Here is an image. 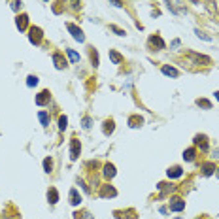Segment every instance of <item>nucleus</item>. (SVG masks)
Returning a JSON list of instances; mask_svg holds the SVG:
<instances>
[{
	"instance_id": "obj_1",
	"label": "nucleus",
	"mask_w": 219,
	"mask_h": 219,
	"mask_svg": "<svg viewBox=\"0 0 219 219\" xmlns=\"http://www.w3.org/2000/svg\"><path fill=\"white\" fill-rule=\"evenodd\" d=\"M42 38H43L42 29H40V27H30V30H29V40H30L32 43H40Z\"/></svg>"
},
{
	"instance_id": "obj_2",
	"label": "nucleus",
	"mask_w": 219,
	"mask_h": 219,
	"mask_svg": "<svg viewBox=\"0 0 219 219\" xmlns=\"http://www.w3.org/2000/svg\"><path fill=\"white\" fill-rule=\"evenodd\" d=\"M80 151H81V145H80V140L72 138V144H70V159L76 161L80 157Z\"/></svg>"
},
{
	"instance_id": "obj_3",
	"label": "nucleus",
	"mask_w": 219,
	"mask_h": 219,
	"mask_svg": "<svg viewBox=\"0 0 219 219\" xmlns=\"http://www.w3.org/2000/svg\"><path fill=\"white\" fill-rule=\"evenodd\" d=\"M66 29L72 32L74 40H78V42H85V36H83V30H81V29H78L76 25H72V23H68V25H66Z\"/></svg>"
},
{
	"instance_id": "obj_4",
	"label": "nucleus",
	"mask_w": 219,
	"mask_h": 219,
	"mask_svg": "<svg viewBox=\"0 0 219 219\" xmlns=\"http://www.w3.org/2000/svg\"><path fill=\"white\" fill-rule=\"evenodd\" d=\"M183 208H185V200H181V198H174L170 202V210L172 212H181Z\"/></svg>"
},
{
	"instance_id": "obj_5",
	"label": "nucleus",
	"mask_w": 219,
	"mask_h": 219,
	"mask_svg": "<svg viewBox=\"0 0 219 219\" xmlns=\"http://www.w3.org/2000/svg\"><path fill=\"white\" fill-rule=\"evenodd\" d=\"M49 102V91H42L38 96H36V104L38 106H43V104H47Z\"/></svg>"
},
{
	"instance_id": "obj_6",
	"label": "nucleus",
	"mask_w": 219,
	"mask_h": 219,
	"mask_svg": "<svg viewBox=\"0 0 219 219\" xmlns=\"http://www.w3.org/2000/svg\"><path fill=\"white\" fill-rule=\"evenodd\" d=\"M161 70H162V74H164V76H170V78H178V76H180V72H178L176 68H172V66H166V64H164Z\"/></svg>"
},
{
	"instance_id": "obj_7",
	"label": "nucleus",
	"mask_w": 219,
	"mask_h": 219,
	"mask_svg": "<svg viewBox=\"0 0 219 219\" xmlns=\"http://www.w3.org/2000/svg\"><path fill=\"white\" fill-rule=\"evenodd\" d=\"M194 144H197L202 151H206V149H208V142H206V136H204V134H198L197 138H194Z\"/></svg>"
},
{
	"instance_id": "obj_8",
	"label": "nucleus",
	"mask_w": 219,
	"mask_h": 219,
	"mask_svg": "<svg viewBox=\"0 0 219 219\" xmlns=\"http://www.w3.org/2000/svg\"><path fill=\"white\" fill-rule=\"evenodd\" d=\"M191 59L197 62V64H200V62L210 64V62H212V61H210V57H206V55H197V53H191Z\"/></svg>"
},
{
	"instance_id": "obj_9",
	"label": "nucleus",
	"mask_w": 219,
	"mask_h": 219,
	"mask_svg": "<svg viewBox=\"0 0 219 219\" xmlns=\"http://www.w3.org/2000/svg\"><path fill=\"white\" fill-rule=\"evenodd\" d=\"M53 62H55V68H59V70L66 66V61L62 59V55H61V53H55V55H53Z\"/></svg>"
},
{
	"instance_id": "obj_10",
	"label": "nucleus",
	"mask_w": 219,
	"mask_h": 219,
	"mask_svg": "<svg viewBox=\"0 0 219 219\" xmlns=\"http://www.w3.org/2000/svg\"><path fill=\"white\" fill-rule=\"evenodd\" d=\"M80 202H81V197L78 194L76 189H72V191H70V204H72V206H78Z\"/></svg>"
},
{
	"instance_id": "obj_11",
	"label": "nucleus",
	"mask_w": 219,
	"mask_h": 219,
	"mask_svg": "<svg viewBox=\"0 0 219 219\" xmlns=\"http://www.w3.org/2000/svg\"><path fill=\"white\" fill-rule=\"evenodd\" d=\"M47 198H49V202H51V204H57V200H59V193H57V189H55V187H51L49 191H47Z\"/></svg>"
},
{
	"instance_id": "obj_12",
	"label": "nucleus",
	"mask_w": 219,
	"mask_h": 219,
	"mask_svg": "<svg viewBox=\"0 0 219 219\" xmlns=\"http://www.w3.org/2000/svg\"><path fill=\"white\" fill-rule=\"evenodd\" d=\"M149 45H157L159 49H164V42H162L161 36H151L149 38Z\"/></svg>"
},
{
	"instance_id": "obj_13",
	"label": "nucleus",
	"mask_w": 219,
	"mask_h": 219,
	"mask_svg": "<svg viewBox=\"0 0 219 219\" xmlns=\"http://www.w3.org/2000/svg\"><path fill=\"white\" fill-rule=\"evenodd\" d=\"M115 194H117V191H115L113 187L104 185V187H102V193H100V197H115Z\"/></svg>"
},
{
	"instance_id": "obj_14",
	"label": "nucleus",
	"mask_w": 219,
	"mask_h": 219,
	"mask_svg": "<svg viewBox=\"0 0 219 219\" xmlns=\"http://www.w3.org/2000/svg\"><path fill=\"white\" fill-rule=\"evenodd\" d=\"M15 23H17L19 30H25V29H27V23H29V17H27V15H19Z\"/></svg>"
},
{
	"instance_id": "obj_15",
	"label": "nucleus",
	"mask_w": 219,
	"mask_h": 219,
	"mask_svg": "<svg viewBox=\"0 0 219 219\" xmlns=\"http://www.w3.org/2000/svg\"><path fill=\"white\" fill-rule=\"evenodd\" d=\"M181 174H183V170L180 166H172V168L168 170V178H180Z\"/></svg>"
},
{
	"instance_id": "obj_16",
	"label": "nucleus",
	"mask_w": 219,
	"mask_h": 219,
	"mask_svg": "<svg viewBox=\"0 0 219 219\" xmlns=\"http://www.w3.org/2000/svg\"><path fill=\"white\" fill-rule=\"evenodd\" d=\"M104 176H106V178H113V176H115V166H113V164H110V162L104 164Z\"/></svg>"
},
{
	"instance_id": "obj_17",
	"label": "nucleus",
	"mask_w": 219,
	"mask_h": 219,
	"mask_svg": "<svg viewBox=\"0 0 219 219\" xmlns=\"http://www.w3.org/2000/svg\"><path fill=\"white\" fill-rule=\"evenodd\" d=\"M110 59L113 61V64H121V62H123V57H121L117 51H113V49H110Z\"/></svg>"
},
{
	"instance_id": "obj_18",
	"label": "nucleus",
	"mask_w": 219,
	"mask_h": 219,
	"mask_svg": "<svg viewBox=\"0 0 219 219\" xmlns=\"http://www.w3.org/2000/svg\"><path fill=\"white\" fill-rule=\"evenodd\" d=\"M142 123H144V119L138 117V115H132V117L129 119V125H130V127H140Z\"/></svg>"
},
{
	"instance_id": "obj_19",
	"label": "nucleus",
	"mask_w": 219,
	"mask_h": 219,
	"mask_svg": "<svg viewBox=\"0 0 219 219\" xmlns=\"http://www.w3.org/2000/svg\"><path fill=\"white\" fill-rule=\"evenodd\" d=\"M38 117H40V121H42V125H43V127L49 125V115H47L45 112H40V113H38Z\"/></svg>"
},
{
	"instance_id": "obj_20",
	"label": "nucleus",
	"mask_w": 219,
	"mask_h": 219,
	"mask_svg": "<svg viewBox=\"0 0 219 219\" xmlns=\"http://www.w3.org/2000/svg\"><path fill=\"white\" fill-rule=\"evenodd\" d=\"M66 53H68V57H70L72 62H80V55H78L74 49H66Z\"/></svg>"
},
{
	"instance_id": "obj_21",
	"label": "nucleus",
	"mask_w": 219,
	"mask_h": 219,
	"mask_svg": "<svg viewBox=\"0 0 219 219\" xmlns=\"http://www.w3.org/2000/svg\"><path fill=\"white\" fill-rule=\"evenodd\" d=\"M194 153H197V151H194V148H189V149L183 153V159H185V161H193V159H194Z\"/></svg>"
},
{
	"instance_id": "obj_22",
	"label": "nucleus",
	"mask_w": 219,
	"mask_h": 219,
	"mask_svg": "<svg viewBox=\"0 0 219 219\" xmlns=\"http://www.w3.org/2000/svg\"><path fill=\"white\" fill-rule=\"evenodd\" d=\"M51 168H53V161H51L49 157H47V159H43V170H45L47 174H49V172H51Z\"/></svg>"
},
{
	"instance_id": "obj_23",
	"label": "nucleus",
	"mask_w": 219,
	"mask_h": 219,
	"mask_svg": "<svg viewBox=\"0 0 219 219\" xmlns=\"http://www.w3.org/2000/svg\"><path fill=\"white\" fill-rule=\"evenodd\" d=\"M202 168H204V174H206V176H210V174L213 172V168H215V164H212V162H206V164H204Z\"/></svg>"
},
{
	"instance_id": "obj_24",
	"label": "nucleus",
	"mask_w": 219,
	"mask_h": 219,
	"mask_svg": "<svg viewBox=\"0 0 219 219\" xmlns=\"http://www.w3.org/2000/svg\"><path fill=\"white\" fill-rule=\"evenodd\" d=\"M106 127H104V134H110V132H113V121L110 119V121H106L104 123Z\"/></svg>"
},
{
	"instance_id": "obj_25",
	"label": "nucleus",
	"mask_w": 219,
	"mask_h": 219,
	"mask_svg": "<svg viewBox=\"0 0 219 219\" xmlns=\"http://www.w3.org/2000/svg\"><path fill=\"white\" fill-rule=\"evenodd\" d=\"M66 125H68L66 115H61V119H59V129H61V130H64V129H66Z\"/></svg>"
},
{
	"instance_id": "obj_26",
	"label": "nucleus",
	"mask_w": 219,
	"mask_h": 219,
	"mask_svg": "<svg viewBox=\"0 0 219 219\" xmlns=\"http://www.w3.org/2000/svg\"><path fill=\"white\" fill-rule=\"evenodd\" d=\"M197 104H198V106H202V108H206V110H210V108H212V102H208V100H204V98H198V100H197Z\"/></svg>"
},
{
	"instance_id": "obj_27",
	"label": "nucleus",
	"mask_w": 219,
	"mask_h": 219,
	"mask_svg": "<svg viewBox=\"0 0 219 219\" xmlns=\"http://www.w3.org/2000/svg\"><path fill=\"white\" fill-rule=\"evenodd\" d=\"M91 61H93L94 66H98V53H96L94 49H91Z\"/></svg>"
},
{
	"instance_id": "obj_28",
	"label": "nucleus",
	"mask_w": 219,
	"mask_h": 219,
	"mask_svg": "<svg viewBox=\"0 0 219 219\" xmlns=\"http://www.w3.org/2000/svg\"><path fill=\"white\" fill-rule=\"evenodd\" d=\"M36 83H38V78H36V76H29V78H27V85H29V87H34Z\"/></svg>"
},
{
	"instance_id": "obj_29",
	"label": "nucleus",
	"mask_w": 219,
	"mask_h": 219,
	"mask_svg": "<svg viewBox=\"0 0 219 219\" xmlns=\"http://www.w3.org/2000/svg\"><path fill=\"white\" fill-rule=\"evenodd\" d=\"M74 215H76V219H93V215H91V213H87V212H83V213H80V212H78V213H74Z\"/></svg>"
},
{
	"instance_id": "obj_30",
	"label": "nucleus",
	"mask_w": 219,
	"mask_h": 219,
	"mask_svg": "<svg viewBox=\"0 0 219 219\" xmlns=\"http://www.w3.org/2000/svg\"><path fill=\"white\" fill-rule=\"evenodd\" d=\"M110 29H112V30H113V32H117V34H119V36H125V34H127V32H125V30H121V29H117V27H115V25H112V27H110Z\"/></svg>"
},
{
	"instance_id": "obj_31",
	"label": "nucleus",
	"mask_w": 219,
	"mask_h": 219,
	"mask_svg": "<svg viewBox=\"0 0 219 219\" xmlns=\"http://www.w3.org/2000/svg\"><path fill=\"white\" fill-rule=\"evenodd\" d=\"M110 4H113L115 8H121V6H123V2H121V0H110Z\"/></svg>"
},
{
	"instance_id": "obj_32",
	"label": "nucleus",
	"mask_w": 219,
	"mask_h": 219,
	"mask_svg": "<svg viewBox=\"0 0 219 219\" xmlns=\"http://www.w3.org/2000/svg\"><path fill=\"white\" fill-rule=\"evenodd\" d=\"M83 127H85V129H89V127H91V119H89V117H85V119H83Z\"/></svg>"
},
{
	"instance_id": "obj_33",
	"label": "nucleus",
	"mask_w": 219,
	"mask_h": 219,
	"mask_svg": "<svg viewBox=\"0 0 219 219\" xmlns=\"http://www.w3.org/2000/svg\"><path fill=\"white\" fill-rule=\"evenodd\" d=\"M70 2H72V6H74V8H81V2H80V0H70Z\"/></svg>"
},
{
	"instance_id": "obj_34",
	"label": "nucleus",
	"mask_w": 219,
	"mask_h": 219,
	"mask_svg": "<svg viewBox=\"0 0 219 219\" xmlns=\"http://www.w3.org/2000/svg\"><path fill=\"white\" fill-rule=\"evenodd\" d=\"M206 2H208V6H212V2H213V0H206Z\"/></svg>"
},
{
	"instance_id": "obj_35",
	"label": "nucleus",
	"mask_w": 219,
	"mask_h": 219,
	"mask_svg": "<svg viewBox=\"0 0 219 219\" xmlns=\"http://www.w3.org/2000/svg\"><path fill=\"white\" fill-rule=\"evenodd\" d=\"M215 96H217V100H219V91H217V93H215Z\"/></svg>"
},
{
	"instance_id": "obj_36",
	"label": "nucleus",
	"mask_w": 219,
	"mask_h": 219,
	"mask_svg": "<svg viewBox=\"0 0 219 219\" xmlns=\"http://www.w3.org/2000/svg\"><path fill=\"white\" fill-rule=\"evenodd\" d=\"M45 2H49V0H45Z\"/></svg>"
}]
</instances>
